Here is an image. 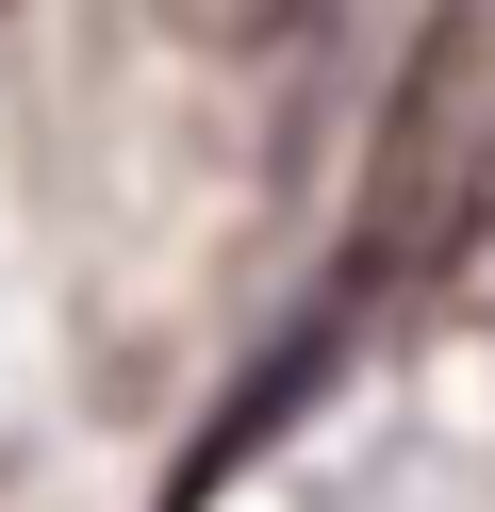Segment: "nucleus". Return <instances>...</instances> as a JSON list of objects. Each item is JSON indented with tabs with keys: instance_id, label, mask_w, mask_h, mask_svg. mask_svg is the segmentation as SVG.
Segmentation results:
<instances>
[{
	"instance_id": "1",
	"label": "nucleus",
	"mask_w": 495,
	"mask_h": 512,
	"mask_svg": "<svg viewBox=\"0 0 495 512\" xmlns=\"http://www.w3.org/2000/svg\"><path fill=\"white\" fill-rule=\"evenodd\" d=\"M149 17H165V34H198V50H281L314 0H149Z\"/></svg>"
}]
</instances>
